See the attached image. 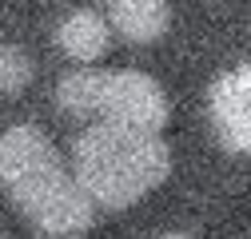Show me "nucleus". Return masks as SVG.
<instances>
[{"label":"nucleus","mask_w":251,"mask_h":239,"mask_svg":"<svg viewBox=\"0 0 251 239\" xmlns=\"http://www.w3.org/2000/svg\"><path fill=\"white\" fill-rule=\"evenodd\" d=\"M0 184L28 219L52 235H76L96 215V203L80 188L76 171L64 167L36 124H12L0 136Z\"/></svg>","instance_id":"f257e3e1"},{"label":"nucleus","mask_w":251,"mask_h":239,"mask_svg":"<svg viewBox=\"0 0 251 239\" xmlns=\"http://www.w3.org/2000/svg\"><path fill=\"white\" fill-rule=\"evenodd\" d=\"M72 171L92 203L116 212L164 184L172 171V152L160 132H136L100 120L76 136Z\"/></svg>","instance_id":"f03ea898"},{"label":"nucleus","mask_w":251,"mask_h":239,"mask_svg":"<svg viewBox=\"0 0 251 239\" xmlns=\"http://www.w3.org/2000/svg\"><path fill=\"white\" fill-rule=\"evenodd\" d=\"M100 120L136 132H160L168 124V96L151 76L124 68L104 72V96H100Z\"/></svg>","instance_id":"7ed1b4c3"},{"label":"nucleus","mask_w":251,"mask_h":239,"mask_svg":"<svg viewBox=\"0 0 251 239\" xmlns=\"http://www.w3.org/2000/svg\"><path fill=\"white\" fill-rule=\"evenodd\" d=\"M211 124L231 152L251 156V60L211 84Z\"/></svg>","instance_id":"20e7f679"},{"label":"nucleus","mask_w":251,"mask_h":239,"mask_svg":"<svg viewBox=\"0 0 251 239\" xmlns=\"http://www.w3.org/2000/svg\"><path fill=\"white\" fill-rule=\"evenodd\" d=\"M104 4H108V24L124 40H136V44L160 40L172 24L168 0H104Z\"/></svg>","instance_id":"39448f33"},{"label":"nucleus","mask_w":251,"mask_h":239,"mask_svg":"<svg viewBox=\"0 0 251 239\" xmlns=\"http://www.w3.org/2000/svg\"><path fill=\"white\" fill-rule=\"evenodd\" d=\"M56 40H60V48H64L76 64H92V60H100L108 52L112 24L100 12H92V8H76V12H68L64 20H60Z\"/></svg>","instance_id":"423d86ee"},{"label":"nucleus","mask_w":251,"mask_h":239,"mask_svg":"<svg viewBox=\"0 0 251 239\" xmlns=\"http://www.w3.org/2000/svg\"><path fill=\"white\" fill-rule=\"evenodd\" d=\"M100 96H104V72L100 68H76L56 84V100L72 116H100Z\"/></svg>","instance_id":"0eeeda50"},{"label":"nucleus","mask_w":251,"mask_h":239,"mask_svg":"<svg viewBox=\"0 0 251 239\" xmlns=\"http://www.w3.org/2000/svg\"><path fill=\"white\" fill-rule=\"evenodd\" d=\"M32 84V60L16 44H0V92H20Z\"/></svg>","instance_id":"6e6552de"},{"label":"nucleus","mask_w":251,"mask_h":239,"mask_svg":"<svg viewBox=\"0 0 251 239\" xmlns=\"http://www.w3.org/2000/svg\"><path fill=\"white\" fill-rule=\"evenodd\" d=\"M60 239H80V235H60Z\"/></svg>","instance_id":"1a4fd4ad"},{"label":"nucleus","mask_w":251,"mask_h":239,"mask_svg":"<svg viewBox=\"0 0 251 239\" xmlns=\"http://www.w3.org/2000/svg\"><path fill=\"white\" fill-rule=\"evenodd\" d=\"M0 239H12V235H4V231H0Z\"/></svg>","instance_id":"9d476101"},{"label":"nucleus","mask_w":251,"mask_h":239,"mask_svg":"<svg viewBox=\"0 0 251 239\" xmlns=\"http://www.w3.org/2000/svg\"><path fill=\"white\" fill-rule=\"evenodd\" d=\"M164 239H179V235H164Z\"/></svg>","instance_id":"9b49d317"}]
</instances>
